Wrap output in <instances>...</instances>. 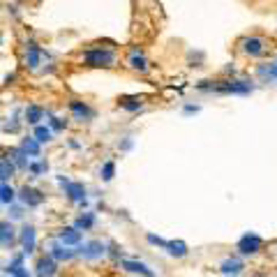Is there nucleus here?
<instances>
[{
    "label": "nucleus",
    "mask_w": 277,
    "mask_h": 277,
    "mask_svg": "<svg viewBox=\"0 0 277 277\" xmlns=\"http://www.w3.org/2000/svg\"><path fill=\"white\" fill-rule=\"evenodd\" d=\"M0 166H3V183H5V180H7L9 175L14 173V166L7 162V157H3V162H0Z\"/></svg>",
    "instance_id": "aec40b11"
},
{
    "label": "nucleus",
    "mask_w": 277,
    "mask_h": 277,
    "mask_svg": "<svg viewBox=\"0 0 277 277\" xmlns=\"http://www.w3.org/2000/svg\"><path fill=\"white\" fill-rule=\"evenodd\" d=\"M113 169H115L113 162H106V164L102 166V175H104V180H111V178H113Z\"/></svg>",
    "instance_id": "412c9836"
},
{
    "label": "nucleus",
    "mask_w": 277,
    "mask_h": 277,
    "mask_svg": "<svg viewBox=\"0 0 277 277\" xmlns=\"http://www.w3.org/2000/svg\"><path fill=\"white\" fill-rule=\"evenodd\" d=\"M28 169H30L32 173H42V169H44V166H42V164H28Z\"/></svg>",
    "instance_id": "a878e982"
},
{
    "label": "nucleus",
    "mask_w": 277,
    "mask_h": 277,
    "mask_svg": "<svg viewBox=\"0 0 277 277\" xmlns=\"http://www.w3.org/2000/svg\"><path fill=\"white\" fill-rule=\"evenodd\" d=\"M35 136H37V141H39V143H46V141H51V136H53V132H51L49 127H42V125H37V129H35Z\"/></svg>",
    "instance_id": "f3484780"
},
{
    "label": "nucleus",
    "mask_w": 277,
    "mask_h": 277,
    "mask_svg": "<svg viewBox=\"0 0 277 277\" xmlns=\"http://www.w3.org/2000/svg\"><path fill=\"white\" fill-rule=\"evenodd\" d=\"M259 72H261V74H270V76H277V63L275 65H270V67H261V69H259Z\"/></svg>",
    "instance_id": "393cba45"
},
{
    "label": "nucleus",
    "mask_w": 277,
    "mask_h": 277,
    "mask_svg": "<svg viewBox=\"0 0 277 277\" xmlns=\"http://www.w3.org/2000/svg\"><path fill=\"white\" fill-rule=\"evenodd\" d=\"M69 109H72V113L76 115V118H81V120H88V118H92V115H95V111H92L90 106L83 104V102H78V100L69 102Z\"/></svg>",
    "instance_id": "39448f33"
},
{
    "label": "nucleus",
    "mask_w": 277,
    "mask_h": 277,
    "mask_svg": "<svg viewBox=\"0 0 277 277\" xmlns=\"http://www.w3.org/2000/svg\"><path fill=\"white\" fill-rule=\"evenodd\" d=\"M42 55H44V51L39 49V46L35 44V42H28L26 44V63L30 69H37V65H39Z\"/></svg>",
    "instance_id": "20e7f679"
},
{
    "label": "nucleus",
    "mask_w": 277,
    "mask_h": 277,
    "mask_svg": "<svg viewBox=\"0 0 277 277\" xmlns=\"http://www.w3.org/2000/svg\"><path fill=\"white\" fill-rule=\"evenodd\" d=\"M141 104H143L141 97H123V100H120V106H123V109H127V111L141 109Z\"/></svg>",
    "instance_id": "2eb2a0df"
},
{
    "label": "nucleus",
    "mask_w": 277,
    "mask_h": 277,
    "mask_svg": "<svg viewBox=\"0 0 277 277\" xmlns=\"http://www.w3.org/2000/svg\"><path fill=\"white\" fill-rule=\"evenodd\" d=\"M39 272L46 277L53 275V261L51 259H39Z\"/></svg>",
    "instance_id": "6ab92c4d"
},
{
    "label": "nucleus",
    "mask_w": 277,
    "mask_h": 277,
    "mask_svg": "<svg viewBox=\"0 0 277 277\" xmlns=\"http://www.w3.org/2000/svg\"><path fill=\"white\" fill-rule=\"evenodd\" d=\"M259 247H261V238H259L256 233H247L240 238L238 243V252L240 254H256Z\"/></svg>",
    "instance_id": "7ed1b4c3"
},
{
    "label": "nucleus",
    "mask_w": 277,
    "mask_h": 277,
    "mask_svg": "<svg viewBox=\"0 0 277 277\" xmlns=\"http://www.w3.org/2000/svg\"><path fill=\"white\" fill-rule=\"evenodd\" d=\"M60 240H63L65 245H76L78 240H81V233H78L76 229H65L63 233H60Z\"/></svg>",
    "instance_id": "ddd939ff"
},
{
    "label": "nucleus",
    "mask_w": 277,
    "mask_h": 277,
    "mask_svg": "<svg viewBox=\"0 0 277 277\" xmlns=\"http://www.w3.org/2000/svg\"><path fill=\"white\" fill-rule=\"evenodd\" d=\"M21 150L26 152V155L37 157L39 155V141H35V138H26V141L21 143Z\"/></svg>",
    "instance_id": "4468645a"
},
{
    "label": "nucleus",
    "mask_w": 277,
    "mask_h": 277,
    "mask_svg": "<svg viewBox=\"0 0 277 277\" xmlns=\"http://www.w3.org/2000/svg\"><path fill=\"white\" fill-rule=\"evenodd\" d=\"M123 268L129 272H141V275H146V277H152V272L148 270L141 261H123Z\"/></svg>",
    "instance_id": "f8f14e48"
},
{
    "label": "nucleus",
    "mask_w": 277,
    "mask_h": 277,
    "mask_svg": "<svg viewBox=\"0 0 277 277\" xmlns=\"http://www.w3.org/2000/svg\"><path fill=\"white\" fill-rule=\"evenodd\" d=\"M166 247H169V252L173 254V256H185V254H187L185 243H166Z\"/></svg>",
    "instance_id": "a211bd4d"
},
{
    "label": "nucleus",
    "mask_w": 277,
    "mask_h": 277,
    "mask_svg": "<svg viewBox=\"0 0 277 277\" xmlns=\"http://www.w3.org/2000/svg\"><path fill=\"white\" fill-rule=\"evenodd\" d=\"M67 187V194H69V199L72 201H83V194H86V189H83V185H78V183H67L65 185Z\"/></svg>",
    "instance_id": "9b49d317"
},
{
    "label": "nucleus",
    "mask_w": 277,
    "mask_h": 277,
    "mask_svg": "<svg viewBox=\"0 0 277 277\" xmlns=\"http://www.w3.org/2000/svg\"><path fill=\"white\" fill-rule=\"evenodd\" d=\"M83 60H86L90 67H113L115 65V53L106 49H90L83 53Z\"/></svg>",
    "instance_id": "f257e3e1"
},
{
    "label": "nucleus",
    "mask_w": 277,
    "mask_h": 277,
    "mask_svg": "<svg viewBox=\"0 0 277 277\" xmlns=\"http://www.w3.org/2000/svg\"><path fill=\"white\" fill-rule=\"evenodd\" d=\"M51 127H53V129H60V127H63V123H60L58 118H53V123H51Z\"/></svg>",
    "instance_id": "bb28decb"
},
{
    "label": "nucleus",
    "mask_w": 277,
    "mask_h": 277,
    "mask_svg": "<svg viewBox=\"0 0 277 277\" xmlns=\"http://www.w3.org/2000/svg\"><path fill=\"white\" fill-rule=\"evenodd\" d=\"M42 113H44V111H42L39 106L32 104V106H28V109H26V120H28V123H32V125H37L42 120Z\"/></svg>",
    "instance_id": "dca6fc26"
},
{
    "label": "nucleus",
    "mask_w": 277,
    "mask_h": 277,
    "mask_svg": "<svg viewBox=\"0 0 277 277\" xmlns=\"http://www.w3.org/2000/svg\"><path fill=\"white\" fill-rule=\"evenodd\" d=\"M51 256H53V259H67V256H72V254L65 252V249H60V247H55L53 252H51Z\"/></svg>",
    "instance_id": "b1692460"
},
{
    "label": "nucleus",
    "mask_w": 277,
    "mask_h": 277,
    "mask_svg": "<svg viewBox=\"0 0 277 277\" xmlns=\"http://www.w3.org/2000/svg\"><path fill=\"white\" fill-rule=\"evenodd\" d=\"M81 254L88 259H95V256H102V254H104V247H102V243H88L81 247Z\"/></svg>",
    "instance_id": "9d476101"
},
{
    "label": "nucleus",
    "mask_w": 277,
    "mask_h": 277,
    "mask_svg": "<svg viewBox=\"0 0 277 277\" xmlns=\"http://www.w3.org/2000/svg\"><path fill=\"white\" fill-rule=\"evenodd\" d=\"M21 240H23V249H26V252L30 254V252H32V247H35V229H32V226H23Z\"/></svg>",
    "instance_id": "1a4fd4ad"
},
{
    "label": "nucleus",
    "mask_w": 277,
    "mask_h": 277,
    "mask_svg": "<svg viewBox=\"0 0 277 277\" xmlns=\"http://www.w3.org/2000/svg\"><path fill=\"white\" fill-rule=\"evenodd\" d=\"M92 222H95V217L86 215V217H81V220L76 222V226H78V229H88V226H92Z\"/></svg>",
    "instance_id": "4be33fe9"
},
{
    "label": "nucleus",
    "mask_w": 277,
    "mask_h": 277,
    "mask_svg": "<svg viewBox=\"0 0 277 277\" xmlns=\"http://www.w3.org/2000/svg\"><path fill=\"white\" fill-rule=\"evenodd\" d=\"M238 272H243V261L240 259H224L222 261V275L235 277Z\"/></svg>",
    "instance_id": "423d86ee"
},
{
    "label": "nucleus",
    "mask_w": 277,
    "mask_h": 277,
    "mask_svg": "<svg viewBox=\"0 0 277 277\" xmlns=\"http://www.w3.org/2000/svg\"><path fill=\"white\" fill-rule=\"evenodd\" d=\"M240 49H243V53L247 55H263L266 53V42L261 39V37H245V39H240Z\"/></svg>",
    "instance_id": "f03ea898"
},
{
    "label": "nucleus",
    "mask_w": 277,
    "mask_h": 277,
    "mask_svg": "<svg viewBox=\"0 0 277 277\" xmlns=\"http://www.w3.org/2000/svg\"><path fill=\"white\" fill-rule=\"evenodd\" d=\"M21 199H23L26 206H37V203H42V194L35 192V189H30V187H23L21 189Z\"/></svg>",
    "instance_id": "6e6552de"
},
{
    "label": "nucleus",
    "mask_w": 277,
    "mask_h": 277,
    "mask_svg": "<svg viewBox=\"0 0 277 277\" xmlns=\"http://www.w3.org/2000/svg\"><path fill=\"white\" fill-rule=\"evenodd\" d=\"M129 67L136 69V72H146V69H148V63H146V58H143L141 49H134L132 51V55H129Z\"/></svg>",
    "instance_id": "0eeeda50"
},
{
    "label": "nucleus",
    "mask_w": 277,
    "mask_h": 277,
    "mask_svg": "<svg viewBox=\"0 0 277 277\" xmlns=\"http://www.w3.org/2000/svg\"><path fill=\"white\" fill-rule=\"evenodd\" d=\"M14 199V192L7 187V183H3V203H7V201H12Z\"/></svg>",
    "instance_id": "5701e85b"
}]
</instances>
